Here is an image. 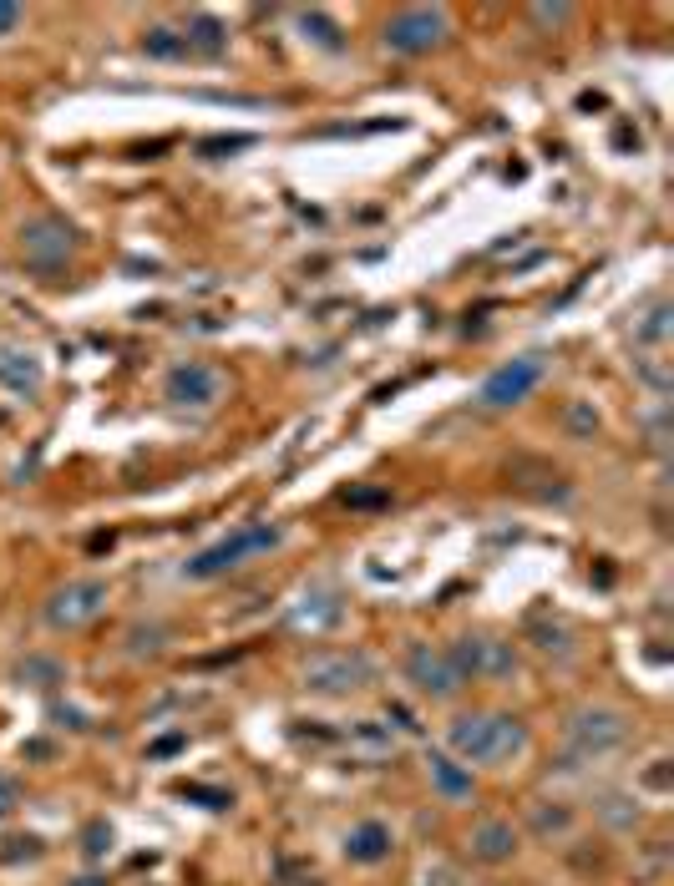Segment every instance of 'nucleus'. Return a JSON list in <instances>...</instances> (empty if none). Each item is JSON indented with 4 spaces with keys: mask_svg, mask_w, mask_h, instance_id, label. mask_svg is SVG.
Masks as SVG:
<instances>
[{
    "mask_svg": "<svg viewBox=\"0 0 674 886\" xmlns=\"http://www.w3.org/2000/svg\"><path fill=\"white\" fill-rule=\"evenodd\" d=\"M533 16H538V21H553V26H563V21H568V6H538Z\"/></svg>",
    "mask_w": 674,
    "mask_h": 886,
    "instance_id": "nucleus-20",
    "label": "nucleus"
},
{
    "mask_svg": "<svg viewBox=\"0 0 674 886\" xmlns=\"http://www.w3.org/2000/svg\"><path fill=\"white\" fill-rule=\"evenodd\" d=\"M142 46H147V56H163V61H168V56H183V51H188V41H183L178 31H168V26H153V31L142 36Z\"/></svg>",
    "mask_w": 674,
    "mask_h": 886,
    "instance_id": "nucleus-14",
    "label": "nucleus"
},
{
    "mask_svg": "<svg viewBox=\"0 0 674 886\" xmlns=\"http://www.w3.org/2000/svg\"><path fill=\"white\" fill-rule=\"evenodd\" d=\"M431 775L441 780V790H452V795H467V790H472V775L452 770V760H431Z\"/></svg>",
    "mask_w": 674,
    "mask_h": 886,
    "instance_id": "nucleus-16",
    "label": "nucleus"
},
{
    "mask_svg": "<svg viewBox=\"0 0 674 886\" xmlns=\"http://www.w3.org/2000/svg\"><path fill=\"white\" fill-rule=\"evenodd\" d=\"M507 846H512V836L507 831H482V856H507Z\"/></svg>",
    "mask_w": 674,
    "mask_h": 886,
    "instance_id": "nucleus-19",
    "label": "nucleus"
},
{
    "mask_svg": "<svg viewBox=\"0 0 674 886\" xmlns=\"http://www.w3.org/2000/svg\"><path fill=\"white\" fill-rule=\"evenodd\" d=\"M446 36V11L441 6H411V11H396L386 21V46L396 56H426L431 46H441Z\"/></svg>",
    "mask_w": 674,
    "mask_h": 886,
    "instance_id": "nucleus-5",
    "label": "nucleus"
},
{
    "mask_svg": "<svg viewBox=\"0 0 674 886\" xmlns=\"http://www.w3.org/2000/svg\"><path fill=\"white\" fill-rule=\"evenodd\" d=\"M183 41L213 56V51H223V26H218L213 16H193V21H188V36H183Z\"/></svg>",
    "mask_w": 674,
    "mask_h": 886,
    "instance_id": "nucleus-13",
    "label": "nucleus"
},
{
    "mask_svg": "<svg viewBox=\"0 0 674 886\" xmlns=\"http://www.w3.org/2000/svg\"><path fill=\"white\" fill-rule=\"evenodd\" d=\"M634 335H639L644 345H654V350H659V345L669 340V304H654L644 325H634Z\"/></svg>",
    "mask_w": 674,
    "mask_h": 886,
    "instance_id": "nucleus-15",
    "label": "nucleus"
},
{
    "mask_svg": "<svg viewBox=\"0 0 674 886\" xmlns=\"http://www.w3.org/2000/svg\"><path fill=\"white\" fill-rule=\"evenodd\" d=\"M452 745H457L462 760L487 765V760L517 755L522 745H528V735H522V724L507 719V714H477V719H457L452 724Z\"/></svg>",
    "mask_w": 674,
    "mask_h": 886,
    "instance_id": "nucleus-2",
    "label": "nucleus"
},
{
    "mask_svg": "<svg viewBox=\"0 0 674 886\" xmlns=\"http://www.w3.org/2000/svg\"><path fill=\"white\" fill-rule=\"evenodd\" d=\"M71 249H77V233H71L61 218L36 213V218H26V223H21V259H26L31 269L56 274V269L71 259Z\"/></svg>",
    "mask_w": 674,
    "mask_h": 886,
    "instance_id": "nucleus-3",
    "label": "nucleus"
},
{
    "mask_svg": "<svg viewBox=\"0 0 674 886\" xmlns=\"http://www.w3.org/2000/svg\"><path fill=\"white\" fill-rule=\"evenodd\" d=\"M0 380H6L11 390H36V385H41V365H36V355L6 350V355H0Z\"/></svg>",
    "mask_w": 674,
    "mask_h": 886,
    "instance_id": "nucleus-11",
    "label": "nucleus"
},
{
    "mask_svg": "<svg viewBox=\"0 0 674 886\" xmlns=\"http://www.w3.org/2000/svg\"><path fill=\"white\" fill-rule=\"evenodd\" d=\"M21 26H26V11H21V6H0V41L16 36Z\"/></svg>",
    "mask_w": 674,
    "mask_h": 886,
    "instance_id": "nucleus-18",
    "label": "nucleus"
},
{
    "mask_svg": "<svg viewBox=\"0 0 674 886\" xmlns=\"http://www.w3.org/2000/svg\"><path fill=\"white\" fill-rule=\"evenodd\" d=\"M310 689H325V694H340V689H355L360 679H370V659L360 654H335V659H315L305 669Z\"/></svg>",
    "mask_w": 674,
    "mask_h": 886,
    "instance_id": "nucleus-8",
    "label": "nucleus"
},
{
    "mask_svg": "<svg viewBox=\"0 0 674 886\" xmlns=\"http://www.w3.org/2000/svg\"><path fill=\"white\" fill-rule=\"evenodd\" d=\"M163 395L173 400V406L208 411V406H218V395H223V375H218L213 365H203V360H183V365H173V370H168Z\"/></svg>",
    "mask_w": 674,
    "mask_h": 886,
    "instance_id": "nucleus-6",
    "label": "nucleus"
},
{
    "mask_svg": "<svg viewBox=\"0 0 674 886\" xmlns=\"http://www.w3.org/2000/svg\"><path fill=\"white\" fill-rule=\"evenodd\" d=\"M102 603H107V588H102V583H66V588L51 598L46 618H51L56 628H77V623L97 618Z\"/></svg>",
    "mask_w": 674,
    "mask_h": 886,
    "instance_id": "nucleus-7",
    "label": "nucleus"
},
{
    "mask_svg": "<svg viewBox=\"0 0 674 886\" xmlns=\"http://www.w3.org/2000/svg\"><path fill=\"white\" fill-rule=\"evenodd\" d=\"M578 735H583L593 750L619 745V740H624V719H619V714H583V719H578Z\"/></svg>",
    "mask_w": 674,
    "mask_h": 886,
    "instance_id": "nucleus-12",
    "label": "nucleus"
},
{
    "mask_svg": "<svg viewBox=\"0 0 674 886\" xmlns=\"http://www.w3.org/2000/svg\"><path fill=\"white\" fill-rule=\"evenodd\" d=\"M269 547H279V527H274V522H244V527H234L229 537H218L213 547H203L198 557H188V562H183V578H193V583L223 578L229 568H239L244 557L269 552Z\"/></svg>",
    "mask_w": 674,
    "mask_h": 886,
    "instance_id": "nucleus-1",
    "label": "nucleus"
},
{
    "mask_svg": "<svg viewBox=\"0 0 674 886\" xmlns=\"http://www.w3.org/2000/svg\"><path fill=\"white\" fill-rule=\"evenodd\" d=\"M345 851H350L355 861H365V866H370V861H381V856L391 851V831H386V826H376V821H365L360 831H350Z\"/></svg>",
    "mask_w": 674,
    "mask_h": 886,
    "instance_id": "nucleus-10",
    "label": "nucleus"
},
{
    "mask_svg": "<svg viewBox=\"0 0 674 886\" xmlns=\"http://www.w3.org/2000/svg\"><path fill=\"white\" fill-rule=\"evenodd\" d=\"M411 679H416L421 689L452 694V689H457V664L441 659V654H431V649H416V654H411Z\"/></svg>",
    "mask_w": 674,
    "mask_h": 886,
    "instance_id": "nucleus-9",
    "label": "nucleus"
},
{
    "mask_svg": "<svg viewBox=\"0 0 674 886\" xmlns=\"http://www.w3.org/2000/svg\"><path fill=\"white\" fill-rule=\"evenodd\" d=\"M543 375H548V355H522V360L492 370V375L482 380L477 400H482L487 411H507V406H517V400H528V395L543 385Z\"/></svg>",
    "mask_w": 674,
    "mask_h": 886,
    "instance_id": "nucleus-4",
    "label": "nucleus"
},
{
    "mask_svg": "<svg viewBox=\"0 0 674 886\" xmlns=\"http://www.w3.org/2000/svg\"><path fill=\"white\" fill-rule=\"evenodd\" d=\"M299 26H305V31H320L315 41H320V46H330V51H340V46H345V41H340V31H335L320 11H305V16H299Z\"/></svg>",
    "mask_w": 674,
    "mask_h": 886,
    "instance_id": "nucleus-17",
    "label": "nucleus"
}]
</instances>
